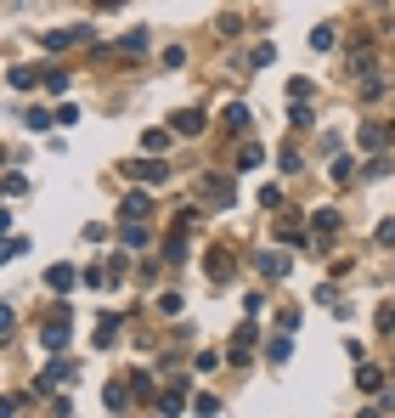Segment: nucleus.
Masks as SVG:
<instances>
[{"label": "nucleus", "mask_w": 395, "mask_h": 418, "mask_svg": "<svg viewBox=\"0 0 395 418\" xmlns=\"http://www.w3.org/2000/svg\"><path fill=\"white\" fill-rule=\"evenodd\" d=\"M124 176H130V181H153V187H158L169 170H164V158L153 153V158H130V164H124Z\"/></svg>", "instance_id": "nucleus-1"}, {"label": "nucleus", "mask_w": 395, "mask_h": 418, "mask_svg": "<svg viewBox=\"0 0 395 418\" xmlns=\"http://www.w3.org/2000/svg\"><path fill=\"white\" fill-rule=\"evenodd\" d=\"M68 328H74V322H68V306L46 317V328H40V340H46V351H57V345H68Z\"/></svg>", "instance_id": "nucleus-2"}, {"label": "nucleus", "mask_w": 395, "mask_h": 418, "mask_svg": "<svg viewBox=\"0 0 395 418\" xmlns=\"http://www.w3.org/2000/svg\"><path fill=\"white\" fill-rule=\"evenodd\" d=\"M198 198L215 203V209H226V203H232V181H226V176H203V181H198Z\"/></svg>", "instance_id": "nucleus-3"}, {"label": "nucleus", "mask_w": 395, "mask_h": 418, "mask_svg": "<svg viewBox=\"0 0 395 418\" xmlns=\"http://www.w3.org/2000/svg\"><path fill=\"white\" fill-rule=\"evenodd\" d=\"M169 124H175V136H198V131H203L209 119H203V108H181V113L169 119Z\"/></svg>", "instance_id": "nucleus-4"}, {"label": "nucleus", "mask_w": 395, "mask_h": 418, "mask_svg": "<svg viewBox=\"0 0 395 418\" xmlns=\"http://www.w3.org/2000/svg\"><path fill=\"white\" fill-rule=\"evenodd\" d=\"M254 266H260V277H288V266H294V260H288V255H277V249H266V255H260Z\"/></svg>", "instance_id": "nucleus-5"}, {"label": "nucleus", "mask_w": 395, "mask_h": 418, "mask_svg": "<svg viewBox=\"0 0 395 418\" xmlns=\"http://www.w3.org/2000/svg\"><path fill=\"white\" fill-rule=\"evenodd\" d=\"M85 34H91V28H57V34H46V51H68V46H79Z\"/></svg>", "instance_id": "nucleus-6"}, {"label": "nucleus", "mask_w": 395, "mask_h": 418, "mask_svg": "<svg viewBox=\"0 0 395 418\" xmlns=\"http://www.w3.org/2000/svg\"><path fill=\"white\" fill-rule=\"evenodd\" d=\"M6 85H12V91H34V85H40V68H23V62H17V68L6 74Z\"/></svg>", "instance_id": "nucleus-7"}, {"label": "nucleus", "mask_w": 395, "mask_h": 418, "mask_svg": "<svg viewBox=\"0 0 395 418\" xmlns=\"http://www.w3.org/2000/svg\"><path fill=\"white\" fill-rule=\"evenodd\" d=\"M68 379H74V367H68V362H51L46 373H40V390H51V385H68Z\"/></svg>", "instance_id": "nucleus-8"}, {"label": "nucleus", "mask_w": 395, "mask_h": 418, "mask_svg": "<svg viewBox=\"0 0 395 418\" xmlns=\"http://www.w3.org/2000/svg\"><path fill=\"white\" fill-rule=\"evenodd\" d=\"M266 356H271V362H288V356H294V333H288V328H283L277 340L266 345Z\"/></svg>", "instance_id": "nucleus-9"}, {"label": "nucleus", "mask_w": 395, "mask_h": 418, "mask_svg": "<svg viewBox=\"0 0 395 418\" xmlns=\"http://www.w3.org/2000/svg\"><path fill=\"white\" fill-rule=\"evenodd\" d=\"M147 209H153V198H147V192H130V198H124V221H142Z\"/></svg>", "instance_id": "nucleus-10"}, {"label": "nucleus", "mask_w": 395, "mask_h": 418, "mask_svg": "<svg viewBox=\"0 0 395 418\" xmlns=\"http://www.w3.org/2000/svg\"><path fill=\"white\" fill-rule=\"evenodd\" d=\"M209 277H215V283L232 277V255H226V249H215V255H209Z\"/></svg>", "instance_id": "nucleus-11"}, {"label": "nucleus", "mask_w": 395, "mask_h": 418, "mask_svg": "<svg viewBox=\"0 0 395 418\" xmlns=\"http://www.w3.org/2000/svg\"><path fill=\"white\" fill-rule=\"evenodd\" d=\"M277 237H283V243H305V226H299V215H283V221H277Z\"/></svg>", "instance_id": "nucleus-12"}, {"label": "nucleus", "mask_w": 395, "mask_h": 418, "mask_svg": "<svg viewBox=\"0 0 395 418\" xmlns=\"http://www.w3.org/2000/svg\"><path fill=\"white\" fill-rule=\"evenodd\" d=\"M46 283L57 288V294H68V288H74V266H51V271H46Z\"/></svg>", "instance_id": "nucleus-13"}, {"label": "nucleus", "mask_w": 395, "mask_h": 418, "mask_svg": "<svg viewBox=\"0 0 395 418\" xmlns=\"http://www.w3.org/2000/svg\"><path fill=\"white\" fill-rule=\"evenodd\" d=\"M389 142V124H362V147H384Z\"/></svg>", "instance_id": "nucleus-14"}, {"label": "nucleus", "mask_w": 395, "mask_h": 418, "mask_svg": "<svg viewBox=\"0 0 395 418\" xmlns=\"http://www.w3.org/2000/svg\"><path fill=\"white\" fill-rule=\"evenodd\" d=\"M333 40H339V28H333V23H322V28L311 34V51H333Z\"/></svg>", "instance_id": "nucleus-15"}, {"label": "nucleus", "mask_w": 395, "mask_h": 418, "mask_svg": "<svg viewBox=\"0 0 395 418\" xmlns=\"http://www.w3.org/2000/svg\"><path fill=\"white\" fill-rule=\"evenodd\" d=\"M254 340H260V333H254V322H249V328H237V340H232V356L243 362V351H254Z\"/></svg>", "instance_id": "nucleus-16"}, {"label": "nucleus", "mask_w": 395, "mask_h": 418, "mask_svg": "<svg viewBox=\"0 0 395 418\" xmlns=\"http://www.w3.org/2000/svg\"><path fill=\"white\" fill-rule=\"evenodd\" d=\"M226 124H232V131H249V124H254V113H249L243 102H232V108H226Z\"/></svg>", "instance_id": "nucleus-17"}, {"label": "nucleus", "mask_w": 395, "mask_h": 418, "mask_svg": "<svg viewBox=\"0 0 395 418\" xmlns=\"http://www.w3.org/2000/svg\"><path fill=\"white\" fill-rule=\"evenodd\" d=\"M113 333H119V317H108V311H102V322H96V345H102V351L113 345Z\"/></svg>", "instance_id": "nucleus-18"}, {"label": "nucleus", "mask_w": 395, "mask_h": 418, "mask_svg": "<svg viewBox=\"0 0 395 418\" xmlns=\"http://www.w3.org/2000/svg\"><path fill=\"white\" fill-rule=\"evenodd\" d=\"M124 401H130L124 385H108V390H102V407H108V412H124Z\"/></svg>", "instance_id": "nucleus-19"}, {"label": "nucleus", "mask_w": 395, "mask_h": 418, "mask_svg": "<svg viewBox=\"0 0 395 418\" xmlns=\"http://www.w3.org/2000/svg\"><path fill=\"white\" fill-rule=\"evenodd\" d=\"M119 51H147V34H142V28H136V34H124V40H119Z\"/></svg>", "instance_id": "nucleus-20"}, {"label": "nucleus", "mask_w": 395, "mask_h": 418, "mask_svg": "<svg viewBox=\"0 0 395 418\" xmlns=\"http://www.w3.org/2000/svg\"><path fill=\"white\" fill-rule=\"evenodd\" d=\"M12 322H17V311H12V300H0V340L12 333Z\"/></svg>", "instance_id": "nucleus-21"}, {"label": "nucleus", "mask_w": 395, "mask_h": 418, "mask_svg": "<svg viewBox=\"0 0 395 418\" xmlns=\"http://www.w3.org/2000/svg\"><path fill=\"white\" fill-rule=\"evenodd\" d=\"M142 147H147V153H164V147H169V136H164V131H147V136H142Z\"/></svg>", "instance_id": "nucleus-22"}, {"label": "nucleus", "mask_w": 395, "mask_h": 418, "mask_svg": "<svg viewBox=\"0 0 395 418\" xmlns=\"http://www.w3.org/2000/svg\"><path fill=\"white\" fill-rule=\"evenodd\" d=\"M333 181H350V176H356V164H350V158H333V170H328Z\"/></svg>", "instance_id": "nucleus-23"}, {"label": "nucleus", "mask_w": 395, "mask_h": 418, "mask_svg": "<svg viewBox=\"0 0 395 418\" xmlns=\"http://www.w3.org/2000/svg\"><path fill=\"white\" fill-rule=\"evenodd\" d=\"M158 311L164 317H181V294H158Z\"/></svg>", "instance_id": "nucleus-24"}, {"label": "nucleus", "mask_w": 395, "mask_h": 418, "mask_svg": "<svg viewBox=\"0 0 395 418\" xmlns=\"http://www.w3.org/2000/svg\"><path fill=\"white\" fill-rule=\"evenodd\" d=\"M254 164H260V147H254V142H249V147H243V153H237V170H254Z\"/></svg>", "instance_id": "nucleus-25"}, {"label": "nucleus", "mask_w": 395, "mask_h": 418, "mask_svg": "<svg viewBox=\"0 0 395 418\" xmlns=\"http://www.w3.org/2000/svg\"><path fill=\"white\" fill-rule=\"evenodd\" d=\"M311 226H317V232H328V226H339V215H333V209H317V215H311Z\"/></svg>", "instance_id": "nucleus-26"}, {"label": "nucleus", "mask_w": 395, "mask_h": 418, "mask_svg": "<svg viewBox=\"0 0 395 418\" xmlns=\"http://www.w3.org/2000/svg\"><path fill=\"white\" fill-rule=\"evenodd\" d=\"M74 119H79V108H74V102H62V108L51 113V124H74Z\"/></svg>", "instance_id": "nucleus-27"}, {"label": "nucleus", "mask_w": 395, "mask_h": 418, "mask_svg": "<svg viewBox=\"0 0 395 418\" xmlns=\"http://www.w3.org/2000/svg\"><path fill=\"white\" fill-rule=\"evenodd\" d=\"M378 328H384V333H389V328H395V300H389V306H384V311H378Z\"/></svg>", "instance_id": "nucleus-28"}, {"label": "nucleus", "mask_w": 395, "mask_h": 418, "mask_svg": "<svg viewBox=\"0 0 395 418\" xmlns=\"http://www.w3.org/2000/svg\"><path fill=\"white\" fill-rule=\"evenodd\" d=\"M378 243H384V249H395V221H384V226H378Z\"/></svg>", "instance_id": "nucleus-29"}, {"label": "nucleus", "mask_w": 395, "mask_h": 418, "mask_svg": "<svg viewBox=\"0 0 395 418\" xmlns=\"http://www.w3.org/2000/svg\"><path fill=\"white\" fill-rule=\"evenodd\" d=\"M0 412H23V396H0Z\"/></svg>", "instance_id": "nucleus-30"}, {"label": "nucleus", "mask_w": 395, "mask_h": 418, "mask_svg": "<svg viewBox=\"0 0 395 418\" xmlns=\"http://www.w3.org/2000/svg\"><path fill=\"white\" fill-rule=\"evenodd\" d=\"M96 6H102V12H113V6H124V0H96Z\"/></svg>", "instance_id": "nucleus-31"}]
</instances>
